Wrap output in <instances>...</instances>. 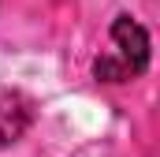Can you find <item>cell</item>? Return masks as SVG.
<instances>
[{
	"instance_id": "cell-1",
	"label": "cell",
	"mask_w": 160,
	"mask_h": 157,
	"mask_svg": "<svg viewBox=\"0 0 160 157\" xmlns=\"http://www.w3.org/2000/svg\"><path fill=\"white\" fill-rule=\"evenodd\" d=\"M149 68V34L130 15H116L112 23V52L93 60V75L101 82H127Z\"/></svg>"
},
{
	"instance_id": "cell-2",
	"label": "cell",
	"mask_w": 160,
	"mask_h": 157,
	"mask_svg": "<svg viewBox=\"0 0 160 157\" xmlns=\"http://www.w3.org/2000/svg\"><path fill=\"white\" fill-rule=\"evenodd\" d=\"M34 120V101L19 90H0V146H11L26 135Z\"/></svg>"
}]
</instances>
